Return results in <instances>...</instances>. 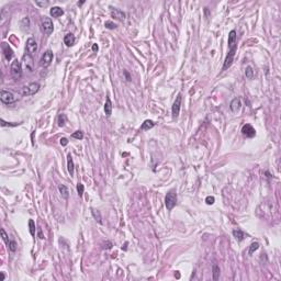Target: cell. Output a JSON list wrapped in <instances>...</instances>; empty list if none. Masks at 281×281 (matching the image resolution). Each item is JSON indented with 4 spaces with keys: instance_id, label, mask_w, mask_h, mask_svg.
Here are the masks:
<instances>
[{
    "instance_id": "29",
    "label": "cell",
    "mask_w": 281,
    "mask_h": 281,
    "mask_svg": "<svg viewBox=\"0 0 281 281\" xmlns=\"http://www.w3.org/2000/svg\"><path fill=\"white\" fill-rule=\"evenodd\" d=\"M84 190H85L84 185H82V183H78L77 185V192H78V195H79V197H82V195H84Z\"/></svg>"
},
{
    "instance_id": "10",
    "label": "cell",
    "mask_w": 281,
    "mask_h": 281,
    "mask_svg": "<svg viewBox=\"0 0 281 281\" xmlns=\"http://www.w3.org/2000/svg\"><path fill=\"white\" fill-rule=\"evenodd\" d=\"M37 51V41L33 39V37H30V39H27V54L30 55H33L35 54Z\"/></svg>"
},
{
    "instance_id": "28",
    "label": "cell",
    "mask_w": 281,
    "mask_h": 281,
    "mask_svg": "<svg viewBox=\"0 0 281 281\" xmlns=\"http://www.w3.org/2000/svg\"><path fill=\"white\" fill-rule=\"evenodd\" d=\"M72 136H73L74 138H77V140H82V138H84V133H82L81 131H76L74 132Z\"/></svg>"
},
{
    "instance_id": "20",
    "label": "cell",
    "mask_w": 281,
    "mask_h": 281,
    "mask_svg": "<svg viewBox=\"0 0 281 281\" xmlns=\"http://www.w3.org/2000/svg\"><path fill=\"white\" fill-rule=\"evenodd\" d=\"M155 123L152 121V120H146V121H144V123L142 124V126H140V130H143V131H146V130H150V129H152V127H154Z\"/></svg>"
},
{
    "instance_id": "11",
    "label": "cell",
    "mask_w": 281,
    "mask_h": 281,
    "mask_svg": "<svg viewBox=\"0 0 281 281\" xmlns=\"http://www.w3.org/2000/svg\"><path fill=\"white\" fill-rule=\"evenodd\" d=\"M242 133H243V135L246 136V137H254L255 135H256V131H255V129L250 124H245V125H243V127H242Z\"/></svg>"
},
{
    "instance_id": "9",
    "label": "cell",
    "mask_w": 281,
    "mask_h": 281,
    "mask_svg": "<svg viewBox=\"0 0 281 281\" xmlns=\"http://www.w3.org/2000/svg\"><path fill=\"white\" fill-rule=\"evenodd\" d=\"M181 99L182 97L181 95L179 93V95L177 96V98H176V100H175V102H174V104H172V117L174 118H177L178 115H179V112H180V107H181Z\"/></svg>"
},
{
    "instance_id": "36",
    "label": "cell",
    "mask_w": 281,
    "mask_h": 281,
    "mask_svg": "<svg viewBox=\"0 0 281 281\" xmlns=\"http://www.w3.org/2000/svg\"><path fill=\"white\" fill-rule=\"evenodd\" d=\"M39 237H40L41 240H43V238H44V236H43V234H42V230H41V228L39 230Z\"/></svg>"
},
{
    "instance_id": "22",
    "label": "cell",
    "mask_w": 281,
    "mask_h": 281,
    "mask_svg": "<svg viewBox=\"0 0 281 281\" xmlns=\"http://www.w3.org/2000/svg\"><path fill=\"white\" fill-rule=\"evenodd\" d=\"M218 277H220V267L218 265H214L213 266V280H218Z\"/></svg>"
},
{
    "instance_id": "15",
    "label": "cell",
    "mask_w": 281,
    "mask_h": 281,
    "mask_svg": "<svg viewBox=\"0 0 281 281\" xmlns=\"http://www.w3.org/2000/svg\"><path fill=\"white\" fill-rule=\"evenodd\" d=\"M240 105H242V103H240V99L235 98V99L232 100L230 108H231V110L233 111V112H237V111L240 109Z\"/></svg>"
},
{
    "instance_id": "24",
    "label": "cell",
    "mask_w": 281,
    "mask_h": 281,
    "mask_svg": "<svg viewBox=\"0 0 281 281\" xmlns=\"http://www.w3.org/2000/svg\"><path fill=\"white\" fill-rule=\"evenodd\" d=\"M258 248H259V244H258V243H257V242L253 243V244H251V245L249 246V251H248V253H249V255L254 254L255 251L258 249Z\"/></svg>"
},
{
    "instance_id": "32",
    "label": "cell",
    "mask_w": 281,
    "mask_h": 281,
    "mask_svg": "<svg viewBox=\"0 0 281 281\" xmlns=\"http://www.w3.org/2000/svg\"><path fill=\"white\" fill-rule=\"evenodd\" d=\"M104 25H105V27L110 29V30H112V29H115V27H117V24H114L112 21H107Z\"/></svg>"
},
{
    "instance_id": "26",
    "label": "cell",
    "mask_w": 281,
    "mask_h": 281,
    "mask_svg": "<svg viewBox=\"0 0 281 281\" xmlns=\"http://www.w3.org/2000/svg\"><path fill=\"white\" fill-rule=\"evenodd\" d=\"M66 120H67L66 115H65V114H60V115L58 117V125L59 126H64L65 123H66Z\"/></svg>"
},
{
    "instance_id": "34",
    "label": "cell",
    "mask_w": 281,
    "mask_h": 281,
    "mask_svg": "<svg viewBox=\"0 0 281 281\" xmlns=\"http://www.w3.org/2000/svg\"><path fill=\"white\" fill-rule=\"evenodd\" d=\"M48 1H35V5L40 6V7H46V6H48Z\"/></svg>"
},
{
    "instance_id": "14",
    "label": "cell",
    "mask_w": 281,
    "mask_h": 281,
    "mask_svg": "<svg viewBox=\"0 0 281 281\" xmlns=\"http://www.w3.org/2000/svg\"><path fill=\"white\" fill-rule=\"evenodd\" d=\"M111 15H112L113 18L120 20V21H123V20L125 19V13H124L123 11H121V10H119V9L112 10V11H111Z\"/></svg>"
},
{
    "instance_id": "5",
    "label": "cell",
    "mask_w": 281,
    "mask_h": 281,
    "mask_svg": "<svg viewBox=\"0 0 281 281\" xmlns=\"http://www.w3.org/2000/svg\"><path fill=\"white\" fill-rule=\"evenodd\" d=\"M10 70H11V74L14 78L21 77L22 76V64H21V62H19L18 59H14L11 64Z\"/></svg>"
},
{
    "instance_id": "25",
    "label": "cell",
    "mask_w": 281,
    "mask_h": 281,
    "mask_svg": "<svg viewBox=\"0 0 281 281\" xmlns=\"http://www.w3.org/2000/svg\"><path fill=\"white\" fill-rule=\"evenodd\" d=\"M29 226H30V233H31L32 236L35 235V224H34V221L33 220H30L29 221Z\"/></svg>"
},
{
    "instance_id": "17",
    "label": "cell",
    "mask_w": 281,
    "mask_h": 281,
    "mask_svg": "<svg viewBox=\"0 0 281 281\" xmlns=\"http://www.w3.org/2000/svg\"><path fill=\"white\" fill-rule=\"evenodd\" d=\"M104 112L105 114L110 117L112 114V102L110 100L109 97H107V100H105V103H104Z\"/></svg>"
},
{
    "instance_id": "23",
    "label": "cell",
    "mask_w": 281,
    "mask_h": 281,
    "mask_svg": "<svg viewBox=\"0 0 281 281\" xmlns=\"http://www.w3.org/2000/svg\"><path fill=\"white\" fill-rule=\"evenodd\" d=\"M245 75H246V77L248 78V79H251V78L254 77V70H253V67H251V66H248V67L246 68Z\"/></svg>"
},
{
    "instance_id": "13",
    "label": "cell",
    "mask_w": 281,
    "mask_h": 281,
    "mask_svg": "<svg viewBox=\"0 0 281 281\" xmlns=\"http://www.w3.org/2000/svg\"><path fill=\"white\" fill-rule=\"evenodd\" d=\"M50 13L53 18H59V17H62L64 14V10L60 7H53L50 10Z\"/></svg>"
},
{
    "instance_id": "1",
    "label": "cell",
    "mask_w": 281,
    "mask_h": 281,
    "mask_svg": "<svg viewBox=\"0 0 281 281\" xmlns=\"http://www.w3.org/2000/svg\"><path fill=\"white\" fill-rule=\"evenodd\" d=\"M228 54H227L224 65H223V70H225L230 67L234 60V56H235L236 50H237V44H236V31L235 30H232L228 34Z\"/></svg>"
},
{
    "instance_id": "30",
    "label": "cell",
    "mask_w": 281,
    "mask_h": 281,
    "mask_svg": "<svg viewBox=\"0 0 281 281\" xmlns=\"http://www.w3.org/2000/svg\"><path fill=\"white\" fill-rule=\"evenodd\" d=\"M1 236H2V240H5L6 242V244L8 245L10 243V240H9V238H8V235H7V233H6V231L4 230V228H1Z\"/></svg>"
},
{
    "instance_id": "39",
    "label": "cell",
    "mask_w": 281,
    "mask_h": 281,
    "mask_svg": "<svg viewBox=\"0 0 281 281\" xmlns=\"http://www.w3.org/2000/svg\"><path fill=\"white\" fill-rule=\"evenodd\" d=\"M82 4H84V1H81V2H78L77 5H78V6H81V5H82Z\"/></svg>"
},
{
    "instance_id": "12",
    "label": "cell",
    "mask_w": 281,
    "mask_h": 281,
    "mask_svg": "<svg viewBox=\"0 0 281 281\" xmlns=\"http://www.w3.org/2000/svg\"><path fill=\"white\" fill-rule=\"evenodd\" d=\"M2 48H4V54H5V57L7 60H11L12 59V56H13V52L11 50L7 43H2Z\"/></svg>"
},
{
    "instance_id": "37",
    "label": "cell",
    "mask_w": 281,
    "mask_h": 281,
    "mask_svg": "<svg viewBox=\"0 0 281 281\" xmlns=\"http://www.w3.org/2000/svg\"><path fill=\"white\" fill-rule=\"evenodd\" d=\"M92 50L95 51V52L98 51V45H97V44H93V45H92Z\"/></svg>"
},
{
    "instance_id": "7",
    "label": "cell",
    "mask_w": 281,
    "mask_h": 281,
    "mask_svg": "<svg viewBox=\"0 0 281 281\" xmlns=\"http://www.w3.org/2000/svg\"><path fill=\"white\" fill-rule=\"evenodd\" d=\"M22 67L24 69H27V72H32L33 70V66H34V60H33V57L32 55L30 54H25L22 57Z\"/></svg>"
},
{
    "instance_id": "16",
    "label": "cell",
    "mask_w": 281,
    "mask_h": 281,
    "mask_svg": "<svg viewBox=\"0 0 281 281\" xmlns=\"http://www.w3.org/2000/svg\"><path fill=\"white\" fill-rule=\"evenodd\" d=\"M64 43L66 44V46H73L74 44H75V37H74V34H72V33H68V34H66L65 35V37H64Z\"/></svg>"
},
{
    "instance_id": "27",
    "label": "cell",
    "mask_w": 281,
    "mask_h": 281,
    "mask_svg": "<svg viewBox=\"0 0 281 281\" xmlns=\"http://www.w3.org/2000/svg\"><path fill=\"white\" fill-rule=\"evenodd\" d=\"M91 212H92V215H93V218L98 221L99 223H102V221H101V216H100V212L99 211H97V210H91Z\"/></svg>"
},
{
    "instance_id": "3",
    "label": "cell",
    "mask_w": 281,
    "mask_h": 281,
    "mask_svg": "<svg viewBox=\"0 0 281 281\" xmlns=\"http://www.w3.org/2000/svg\"><path fill=\"white\" fill-rule=\"evenodd\" d=\"M177 203V195L174 190L169 191L165 198V204H166V208L168 210H172L175 208V205Z\"/></svg>"
},
{
    "instance_id": "6",
    "label": "cell",
    "mask_w": 281,
    "mask_h": 281,
    "mask_svg": "<svg viewBox=\"0 0 281 281\" xmlns=\"http://www.w3.org/2000/svg\"><path fill=\"white\" fill-rule=\"evenodd\" d=\"M0 100L6 104H11L17 101V98L14 97L12 92L7 90H1L0 91Z\"/></svg>"
},
{
    "instance_id": "19",
    "label": "cell",
    "mask_w": 281,
    "mask_h": 281,
    "mask_svg": "<svg viewBox=\"0 0 281 281\" xmlns=\"http://www.w3.org/2000/svg\"><path fill=\"white\" fill-rule=\"evenodd\" d=\"M58 190L64 199H68V197H69V191H68L67 187L64 186V185H60V186L58 187Z\"/></svg>"
},
{
    "instance_id": "8",
    "label": "cell",
    "mask_w": 281,
    "mask_h": 281,
    "mask_svg": "<svg viewBox=\"0 0 281 281\" xmlns=\"http://www.w3.org/2000/svg\"><path fill=\"white\" fill-rule=\"evenodd\" d=\"M53 60V53L52 51H46L44 54L42 55L41 59H40V65L42 67H48Z\"/></svg>"
},
{
    "instance_id": "38",
    "label": "cell",
    "mask_w": 281,
    "mask_h": 281,
    "mask_svg": "<svg viewBox=\"0 0 281 281\" xmlns=\"http://www.w3.org/2000/svg\"><path fill=\"white\" fill-rule=\"evenodd\" d=\"M5 278H6L5 273H4V272H1V280H5Z\"/></svg>"
},
{
    "instance_id": "35",
    "label": "cell",
    "mask_w": 281,
    "mask_h": 281,
    "mask_svg": "<svg viewBox=\"0 0 281 281\" xmlns=\"http://www.w3.org/2000/svg\"><path fill=\"white\" fill-rule=\"evenodd\" d=\"M68 144V140L66 138V137H63V138H60V145L62 146H66Z\"/></svg>"
},
{
    "instance_id": "21",
    "label": "cell",
    "mask_w": 281,
    "mask_h": 281,
    "mask_svg": "<svg viewBox=\"0 0 281 281\" xmlns=\"http://www.w3.org/2000/svg\"><path fill=\"white\" fill-rule=\"evenodd\" d=\"M233 235H234V237H235L236 240H238V242H240V240H244V237H245V235H244V232L243 231H240V230H234L233 231Z\"/></svg>"
},
{
    "instance_id": "2",
    "label": "cell",
    "mask_w": 281,
    "mask_h": 281,
    "mask_svg": "<svg viewBox=\"0 0 281 281\" xmlns=\"http://www.w3.org/2000/svg\"><path fill=\"white\" fill-rule=\"evenodd\" d=\"M40 90V84L39 82H31L27 86H24L21 89V95L22 96H33L35 95L37 91Z\"/></svg>"
},
{
    "instance_id": "33",
    "label": "cell",
    "mask_w": 281,
    "mask_h": 281,
    "mask_svg": "<svg viewBox=\"0 0 281 281\" xmlns=\"http://www.w3.org/2000/svg\"><path fill=\"white\" fill-rule=\"evenodd\" d=\"M214 201H215V199H214V197H211V195H209V197H207V199H205V202H207V204H209V205H211V204L214 203Z\"/></svg>"
},
{
    "instance_id": "31",
    "label": "cell",
    "mask_w": 281,
    "mask_h": 281,
    "mask_svg": "<svg viewBox=\"0 0 281 281\" xmlns=\"http://www.w3.org/2000/svg\"><path fill=\"white\" fill-rule=\"evenodd\" d=\"M8 247H9V249L11 250V251H15V249H17V243H15L14 240H10V243L8 244Z\"/></svg>"
},
{
    "instance_id": "4",
    "label": "cell",
    "mask_w": 281,
    "mask_h": 281,
    "mask_svg": "<svg viewBox=\"0 0 281 281\" xmlns=\"http://www.w3.org/2000/svg\"><path fill=\"white\" fill-rule=\"evenodd\" d=\"M41 27H42V31L44 32L46 35H50V34H52V33H53L54 25H53V22H52L51 18H47V17L42 18Z\"/></svg>"
},
{
    "instance_id": "18",
    "label": "cell",
    "mask_w": 281,
    "mask_h": 281,
    "mask_svg": "<svg viewBox=\"0 0 281 281\" xmlns=\"http://www.w3.org/2000/svg\"><path fill=\"white\" fill-rule=\"evenodd\" d=\"M74 160H73V157H72V155L69 154L67 156V169H68V172L70 174V176H73L74 175Z\"/></svg>"
}]
</instances>
